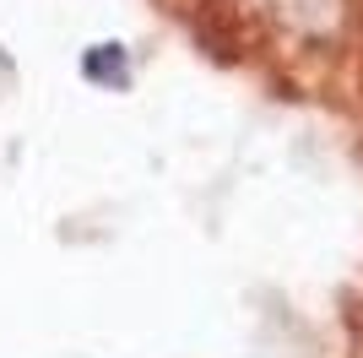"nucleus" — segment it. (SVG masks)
Returning a JSON list of instances; mask_svg holds the SVG:
<instances>
[{
    "label": "nucleus",
    "instance_id": "obj_1",
    "mask_svg": "<svg viewBox=\"0 0 363 358\" xmlns=\"http://www.w3.org/2000/svg\"><path fill=\"white\" fill-rule=\"evenodd\" d=\"M87 71H92V76H114V82H125V55H114V60H108V55L98 60V55H92Z\"/></svg>",
    "mask_w": 363,
    "mask_h": 358
}]
</instances>
